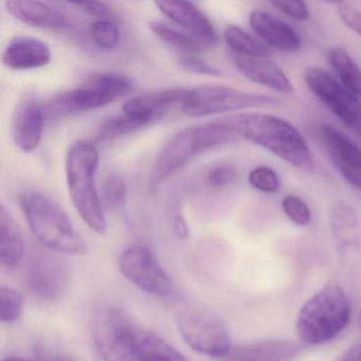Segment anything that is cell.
<instances>
[{"instance_id":"cell-1","label":"cell","mask_w":361,"mask_h":361,"mask_svg":"<svg viewBox=\"0 0 361 361\" xmlns=\"http://www.w3.org/2000/svg\"><path fill=\"white\" fill-rule=\"evenodd\" d=\"M238 137L246 139L299 170L314 169V157L301 133L290 122L265 113L228 118Z\"/></svg>"},{"instance_id":"cell-2","label":"cell","mask_w":361,"mask_h":361,"mask_svg":"<svg viewBox=\"0 0 361 361\" xmlns=\"http://www.w3.org/2000/svg\"><path fill=\"white\" fill-rule=\"evenodd\" d=\"M238 138L228 118L181 130L168 141L156 157L149 173V190L155 192L196 156Z\"/></svg>"},{"instance_id":"cell-3","label":"cell","mask_w":361,"mask_h":361,"mask_svg":"<svg viewBox=\"0 0 361 361\" xmlns=\"http://www.w3.org/2000/svg\"><path fill=\"white\" fill-rule=\"evenodd\" d=\"M99 152L88 141H77L71 145L66 158V178L69 195L84 223L99 235L107 231L102 200L96 187Z\"/></svg>"},{"instance_id":"cell-4","label":"cell","mask_w":361,"mask_h":361,"mask_svg":"<svg viewBox=\"0 0 361 361\" xmlns=\"http://www.w3.org/2000/svg\"><path fill=\"white\" fill-rule=\"evenodd\" d=\"M20 200L29 228L46 248L65 255L86 253L85 240L58 202L37 191L26 192Z\"/></svg>"},{"instance_id":"cell-5","label":"cell","mask_w":361,"mask_h":361,"mask_svg":"<svg viewBox=\"0 0 361 361\" xmlns=\"http://www.w3.org/2000/svg\"><path fill=\"white\" fill-rule=\"evenodd\" d=\"M350 314L352 307L345 291L336 283H329L300 308L298 336L310 345L326 343L345 329Z\"/></svg>"},{"instance_id":"cell-6","label":"cell","mask_w":361,"mask_h":361,"mask_svg":"<svg viewBox=\"0 0 361 361\" xmlns=\"http://www.w3.org/2000/svg\"><path fill=\"white\" fill-rule=\"evenodd\" d=\"M278 99L268 94L242 92L227 86H202L189 90L181 109L190 117H206L227 111L276 105Z\"/></svg>"},{"instance_id":"cell-7","label":"cell","mask_w":361,"mask_h":361,"mask_svg":"<svg viewBox=\"0 0 361 361\" xmlns=\"http://www.w3.org/2000/svg\"><path fill=\"white\" fill-rule=\"evenodd\" d=\"M308 90L361 140V101L341 85L331 73L318 67L304 73Z\"/></svg>"},{"instance_id":"cell-8","label":"cell","mask_w":361,"mask_h":361,"mask_svg":"<svg viewBox=\"0 0 361 361\" xmlns=\"http://www.w3.org/2000/svg\"><path fill=\"white\" fill-rule=\"evenodd\" d=\"M25 282L29 290L44 302L62 299L69 289L71 274L68 264L47 251L35 250L25 266Z\"/></svg>"},{"instance_id":"cell-9","label":"cell","mask_w":361,"mask_h":361,"mask_svg":"<svg viewBox=\"0 0 361 361\" xmlns=\"http://www.w3.org/2000/svg\"><path fill=\"white\" fill-rule=\"evenodd\" d=\"M177 324L183 339L200 354L223 360L231 348L227 329L210 312H185Z\"/></svg>"},{"instance_id":"cell-10","label":"cell","mask_w":361,"mask_h":361,"mask_svg":"<svg viewBox=\"0 0 361 361\" xmlns=\"http://www.w3.org/2000/svg\"><path fill=\"white\" fill-rule=\"evenodd\" d=\"M118 331L139 361H191L170 342L135 322L124 310L111 307Z\"/></svg>"},{"instance_id":"cell-11","label":"cell","mask_w":361,"mask_h":361,"mask_svg":"<svg viewBox=\"0 0 361 361\" xmlns=\"http://www.w3.org/2000/svg\"><path fill=\"white\" fill-rule=\"evenodd\" d=\"M120 269L130 282L149 295L166 298L173 293L170 276L147 247L134 246L124 251Z\"/></svg>"},{"instance_id":"cell-12","label":"cell","mask_w":361,"mask_h":361,"mask_svg":"<svg viewBox=\"0 0 361 361\" xmlns=\"http://www.w3.org/2000/svg\"><path fill=\"white\" fill-rule=\"evenodd\" d=\"M320 137L327 155L342 178L361 195L360 147L329 124L321 126Z\"/></svg>"},{"instance_id":"cell-13","label":"cell","mask_w":361,"mask_h":361,"mask_svg":"<svg viewBox=\"0 0 361 361\" xmlns=\"http://www.w3.org/2000/svg\"><path fill=\"white\" fill-rule=\"evenodd\" d=\"M155 5L164 16L185 29L190 35L202 42L209 49L219 41L212 23L193 3L180 0H160L156 1Z\"/></svg>"},{"instance_id":"cell-14","label":"cell","mask_w":361,"mask_h":361,"mask_svg":"<svg viewBox=\"0 0 361 361\" xmlns=\"http://www.w3.org/2000/svg\"><path fill=\"white\" fill-rule=\"evenodd\" d=\"M43 105L33 99H25L20 102L12 119V137L16 145L26 153L35 151L43 135Z\"/></svg>"},{"instance_id":"cell-15","label":"cell","mask_w":361,"mask_h":361,"mask_svg":"<svg viewBox=\"0 0 361 361\" xmlns=\"http://www.w3.org/2000/svg\"><path fill=\"white\" fill-rule=\"evenodd\" d=\"M114 99L92 86L63 92L43 105L45 119H58L73 114L100 109L113 102Z\"/></svg>"},{"instance_id":"cell-16","label":"cell","mask_w":361,"mask_h":361,"mask_svg":"<svg viewBox=\"0 0 361 361\" xmlns=\"http://www.w3.org/2000/svg\"><path fill=\"white\" fill-rule=\"evenodd\" d=\"M249 23L255 35L274 49L293 54L302 48L297 32L288 24L268 12L255 10L249 16Z\"/></svg>"},{"instance_id":"cell-17","label":"cell","mask_w":361,"mask_h":361,"mask_svg":"<svg viewBox=\"0 0 361 361\" xmlns=\"http://www.w3.org/2000/svg\"><path fill=\"white\" fill-rule=\"evenodd\" d=\"M329 226L334 243L342 255L361 250V219L350 204L334 202L329 213Z\"/></svg>"},{"instance_id":"cell-18","label":"cell","mask_w":361,"mask_h":361,"mask_svg":"<svg viewBox=\"0 0 361 361\" xmlns=\"http://www.w3.org/2000/svg\"><path fill=\"white\" fill-rule=\"evenodd\" d=\"M232 61L240 75L252 83L259 84L274 92L290 94L293 86L290 80L268 58H252L231 54Z\"/></svg>"},{"instance_id":"cell-19","label":"cell","mask_w":361,"mask_h":361,"mask_svg":"<svg viewBox=\"0 0 361 361\" xmlns=\"http://www.w3.org/2000/svg\"><path fill=\"white\" fill-rule=\"evenodd\" d=\"M51 51L41 39L18 37L10 42L3 54V63L12 71H30L47 66Z\"/></svg>"},{"instance_id":"cell-20","label":"cell","mask_w":361,"mask_h":361,"mask_svg":"<svg viewBox=\"0 0 361 361\" xmlns=\"http://www.w3.org/2000/svg\"><path fill=\"white\" fill-rule=\"evenodd\" d=\"M302 346L290 340H269L232 345L224 361H290L301 353Z\"/></svg>"},{"instance_id":"cell-21","label":"cell","mask_w":361,"mask_h":361,"mask_svg":"<svg viewBox=\"0 0 361 361\" xmlns=\"http://www.w3.org/2000/svg\"><path fill=\"white\" fill-rule=\"evenodd\" d=\"M6 7L11 16L24 24L48 30H64L71 25L66 14L41 1L9 0Z\"/></svg>"},{"instance_id":"cell-22","label":"cell","mask_w":361,"mask_h":361,"mask_svg":"<svg viewBox=\"0 0 361 361\" xmlns=\"http://www.w3.org/2000/svg\"><path fill=\"white\" fill-rule=\"evenodd\" d=\"M25 243L22 231L6 207H0V263L14 269L24 257Z\"/></svg>"},{"instance_id":"cell-23","label":"cell","mask_w":361,"mask_h":361,"mask_svg":"<svg viewBox=\"0 0 361 361\" xmlns=\"http://www.w3.org/2000/svg\"><path fill=\"white\" fill-rule=\"evenodd\" d=\"M188 92L189 90L185 88H172L141 94L124 103L122 111L123 113L149 116L153 119H157L169 107L178 102L183 103Z\"/></svg>"},{"instance_id":"cell-24","label":"cell","mask_w":361,"mask_h":361,"mask_svg":"<svg viewBox=\"0 0 361 361\" xmlns=\"http://www.w3.org/2000/svg\"><path fill=\"white\" fill-rule=\"evenodd\" d=\"M327 59L339 83L357 98L361 99V69L352 56L342 48H333L327 54Z\"/></svg>"},{"instance_id":"cell-25","label":"cell","mask_w":361,"mask_h":361,"mask_svg":"<svg viewBox=\"0 0 361 361\" xmlns=\"http://www.w3.org/2000/svg\"><path fill=\"white\" fill-rule=\"evenodd\" d=\"M153 118L145 115L123 113L105 120L98 130V140L111 142L122 137L128 136L145 128L153 121Z\"/></svg>"},{"instance_id":"cell-26","label":"cell","mask_w":361,"mask_h":361,"mask_svg":"<svg viewBox=\"0 0 361 361\" xmlns=\"http://www.w3.org/2000/svg\"><path fill=\"white\" fill-rule=\"evenodd\" d=\"M149 28L152 32L161 41L166 42L175 49L185 52L187 56H196L200 52L209 49L204 44L195 37L183 31L177 30L174 27L169 26L164 23L154 20L149 24Z\"/></svg>"},{"instance_id":"cell-27","label":"cell","mask_w":361,"mask_h":361,"mask_svg":"<svg viewBox=\"0 0 361 361\" xmlns=\"http://www.w3.org/2000/svg\"><path fill=\"white\" fill-rule=\"evenodd\" d=\"M224 39L232 54L252 58H267L268 49L252 35L240 27L229 25L224 31Z\"/></svg>"},{"instance_id":"cell-28","label":"cell","mask_w":361,"mask_h":361,"mask_svg":"<svg viewBox=\"0 0 361 361\" xmlns=\"http://www.w3.org/2000/svg\"><path fill=\"white\" fill-rule=\"evenodd\" d=\"M87 85L107 94L114 100L126 96L132 90L133 82L124 75L115 73H98L90 78Z\"/></svg>"},{"instance_id":"cell-29","label":"cell","mask_w":361,"mask_h":361,"mask_svg":"<svg viewBox=\"0 0 361 361\" xmlns=\"http://www.w3.org/2000/svg\"><path fill=\"white\" fill-rule=\"evenodd\" d=\"M92 41L100 49L114 50L119 46L121 35L116 23L98 20L90 26Z\"/></svg>"},{"instance_id":"cell-30","label":"cell","mask_w":361,"mask_h":361,"mask_svg":"<svg viewBox=\"0 0 361 361\" xmlns=\"http://www.w3.org/2000/svg\"><path fill=\"white\" fill-rule=\"evenodd\" d=\"M24 310L22 295L11 287L0 288V319L4 323H13L20 318Z\"/></svg>"},{"instance_id":"cell-31","label":"cell","mask_w":361,"mask_h":361,"mask_svg":"<svg viewBox=\"0 0 361 361\" xmlns=\"http://www.w3.org/2000/svg\"><path fill=\"white\" fill-rule=\"evenodd\" d=\"M126 198V183L123 177L118 173H111L102 185L101 200L103 206L115 209L122 206Z\"/></svg>"},{"instance_id":"cell-32","label":"cell","mask_w":361,"mask_h":361,"mask_svg":"<svg viewBox=\"0 0 361 361\" xmlns=\"http://www.w3.org/2000/svg\"><path fill=\"white\" fill-rule=\"evenodd\" d=\"M248 181L253 189L263 193H276L281 187L278 174L269 166H262L253 169L249 174Z\"/></svg>"},{"instance_id":"cell-33","label":"cell","mask_w":361,"mask_h":361,"mask_svg":"<svg viewBox=\"0 0 361 361\" xmlns=\"http://www.w3.org/2000/svg\"><path fill=\"white\" fill-rule=\"evenodd\" d=\"M282 210L287 217L298 226H307L312 221V212L306 202L295 195L285 196L282 200Z\"/></svg>"},{"instance_id":"cell-34","label":"cell","mask_w":361,"mask_h":361,"mask_svg":"<svg viewBox=\"0 0 361 361\" xmlns=\"http://www.w3.org/2000/svg\"><path fill=\"white\" fill-rule=\"evenodd\" d=\"M179 65L183 71L195 73V75H210V77H221L223 75L219 69L196 56H181Z\"/></svg>"},{"instance_id":"cell-35","label":"cell","mask_w":361,"mask_h":361,"mask_svg":"<svg viewBox=\"0 0 361 361\" xmlns=\"http://www.w3.org/2000/svg\"><path fill=\"white\" fill-rule=\"evenodd\" d=\"M271 6L281 13L297 20H307L310 18V11L307 6L303 1L297 0H276L271 1Z\"/></svg>"},{"instance_id":"cell-36","label":"cell","mask_w":361,"mask_h":361,"mask_svg":"<svg viewBox=\"0 0 361 361\" xmlns=\"http://www.w3.org/2000/svg\"><path fill=\"white\" fill-rule=\"evenodd\" d=\"M75 7L81 8L83 11L87 12L90 16H97L99 20H111L116 23L118 20V16L114 11L113 8L109 4L103 1H80V3H73Z\"/></svg>"},{"instance_id":"cell-37","label":"cell","mask_w":361,"mask_h":361,"mask_svg":"<svg viewBox=\"0 0 361 361\" xmlns=\"http://www.w3.org/2000/svg\"><path fill=\"white\" fill-rule=\"evenodd\" d=\"M337 14L348 29L361 37V11L348 4L340 3L337 4Z\"/></svg>"},{"instance_id":"cell-38","label":"cell","mask_w":361,"mask_h":361,"mask_svg":"<svg viewBox=\"0 0 361 361\" xmlns=\"http://www.w3.org/2000/svg\"><path fill=\"white\" fill-rule=\"evenodd\" d=\"M238 178V172L231 166H219L213 169L208 175V181L211 185L216 188L228 187Z\"/></svg>"},{"instance_id":"cell-39","label":"cell","mask_w":361,"mask_h":361,"mask_svg":"<svg viewBox=\"0 0 361 361\" xmlns=\"http://www.w3.org/2000/svg\"><path fill=\"white\" fill-rule=\"evenodd\" d=\"M173 226H174L175 234L179 240H185L189 238V227H188L187 221L183 216L178 215V216L175 217L174 225Z\"/></svg>"},{"instance_id":"cell-40","label":"cell","mask_w":361,"mask_h":361,"mask_svg":"<svg viewBox=\"0 0 361 361\" xmlns=\"http://www.w3.org/2000/svg\"><path fill=\"white\" fill-rule=\"evenodd\" d=\"M337 361H361V343L350 346Z\"/></svg>"},{"instance_id":"cell-41","label":"cell","mask_w":361,"mask_h":361,"mask_svg":"<svg viewBox=\"0 0 361 361\" xmlns=\"http://www.w3.org/2000/svg\"><path fill=\"white\" fill-rule=\"evenodd\" d=\"M3 361H29L26 359L20 358V357H8V358L4 359Z\"/></svg>"},{"instance_id":"cell-42","label":"cell","mask_w":361,"mask_h":361,"mask_svg":"<svg viewBox=\"0 0 361 361\" xmlns=\"http://www.w3.org/2000/svg\"><path fill=\"white\" fill-rule=\"evenodd\" d=\"M358 324H359V326L361 327V312H360V314H359V317H358Z\"/></svg>"}]
</instances>
